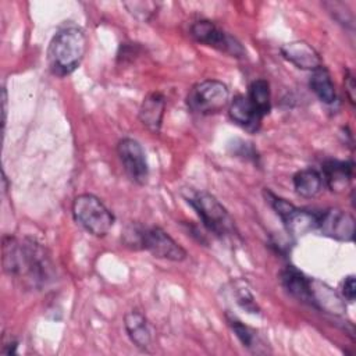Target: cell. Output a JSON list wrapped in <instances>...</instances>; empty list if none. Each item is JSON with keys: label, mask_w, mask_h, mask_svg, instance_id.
Here are the masks:
<instances>
[{"label": "cell", "mask_w": 356, "mask_h": 356, "mask_svg": "<svg viewBox=\"0 0 356 356\" xmlns=\"http://www.w3.org/2000/svg\"><path fill=\"white\" fill-rule=\"evenodd\" d=\"M127 10L138 19L140 21H150L159 8L157 3L153 1H131V3H124Z\"/></svg>", "instance_id": "22"}, {"label": "cell", "mask_w": 356, "mask_h": 356, "mask_svg": "<svg viewBox=\"0 0 356 356\" xmlns=\"http://www.w3.org/2000/svg\"><path fill=\"white\" fill-rule=\"evenodd\" d=\"M341 293L342 298L346 299L348 302L353 303L356 298V278L353 274L346 275L341 284Z\"/></svg>", "instance_id": "24"}, {"label": "cell", "mask_w": 356, "mask_h": 356, "mask_svg": "<svg viewBox=\"0 0 356 356\" xmlns=\"http://www.w3.org/2000/svg\"><path fill=\"white\" fill-rule=\"evenodd\" d=\"M309 88L312 89V92L317 96V99L321 103L328 104V106L337 103L335 85L331 79L328 70L324 65L312 71V75L309 79Z\"/></svg>", "instance_id": "19"}, {"label": "cell", "mask_w": 356, "mask_h": 356, "mask_svg": "<svg viewBox=\"0 0 356 356\" xmlns=\"http://www.w3.org/2000/svg\"><path fill=\"white\" fill-rule=\"evenodd\" d=\"M71 213L74 221L88 234L103 238L114 225L115 217L107 206L92 193H81L72 200Z\"/></svg>", "instance_id": "5"}, {"label": "cell", "mask_w": 356, "mask_h": 356, "mask_svg": "<svg viewBox=\"0 0 356 356\" xmlns=\"http://www.w3.org/2000/svg\"><path fill=\"white\" fill-rule=\"evenodd\" d=\"M3 270L8 275L19 277L32 288L47 285L54 277V264L46 248L35 238L3 236Z\"/></svg>", "instance_id": "1"}, {"label": "cell", "mask_w": 356, "mask_h": 356, "mask_svg": "<svg viewBox=\"0 0 356 356\" xmlns=\"http://www.w3.org/2000/svg\"><path fill=\"white\" fill-rule=\"evenodd\" d=\"M280 282L286 293L293 299L314 307L313 278L307 277L295 266H286L280 271Z\"/></svg>", "instance_id": "11"}, {"label": "cell", "mask_w": 356, "mask_h": 356, "mask_svg": "<svg viewBox=\"0 0 356 356\" xmlns=\"http://www.w3.org/2000/svg\"><path fill=\"white\" fill-rule=\"evenodd\" d=\"M316 232L327 238L352 242L355 235V218L341 209H325L318 211Z\"/></svg>", "instance_id": "10"}, {"label": "cell", "mask_w": 356, "mask_h": 356, "mask_svg": "<svg viewBox=\"0 0 356 356\" xmlns=\"http://www.w3.org/2000/svg\"><path fill=\"white\" fill-rule=\"evenodd\" d=\"M227 323L243 348H246L248 350H250L253 353H266L267 352L266 343L263 342L261 337L259 335V332L254 328L246 325L239 318H236L235 316H229V314H227Z\"/></svg>", "instance_id": "18"}, {"label": "cell", "mask_w": 356, "mask_h": 356, "mask_svg": "<svg viewBox=\"0 0 356 356\" xmlns=\"http://www.w3.org/2000/svg\"><path fill=\"white\" fill-rule=\"evenodd\" d=\"M263 196L266 202L271 206L275 214L281 218L286 232L291 236H303L309 232H316L318 211L300 209L288 202L286 199L277 196L268 188H264Z\"/></svg>", "instance_id": "6"}, {"label": "cell", "mask_w": 356, "mask_h": 356, "mask_svg": "<svg viewBox=\"0 0 356 356\" xmlns=\"http://www.w3.org/2000/svg\"><path fill=\"white\" fill-rule=\"evenodd\" d=\"M17 346H18V342L11 341V342L4 345V348L1 349V353L3 355H14V353H17Z\"/></svg>", "instance_id": "27"}, {"label": "cell", "mask_w": 356, "mask_h": 356, "mask_svg": "<svg viewBox=\"0 0 356 356\" xmlns=\"http://www.w3.org/2000/svg\"><path fill=\"white\" fill-rule=\"evenodd\" d=\"M88 40L82 28L65 25L49 42L46 58L51 74L64 78L72 74L83 60Z\"/></svg>", "instance_id": "2"}, {"label": "cell", "mask_w": 356, "mask_h": 356, "mask_svg": "<svg viewBox=\"0 0 356 356\" xmlns=\"http://www.w3.org/2000/svg\"><path fill=\"white\" fill-rule=\"evenodd\" d=\"M355 78H353V74L348 70L346 71V75H345V92L348 95V99L349 102L353 104L355 103Z\"/></svg>", "instance_id": "25"}, {"label": "cell", "mask_w": 356, "mask_h": 356, "mask_svg": "<svg viewBox=\"0 0 356 356\" xmlns=\"http://www.w3.org/2000/svg\"><path fill=\"white\" fill-rule=\"evenodd\" d=\"M234 295H235L236 305L241 309H243L246 313H250V314H259L260 313V307H259L253 293L248 288L246 282L236 281L234 284Z\"/></svg>", "instance_id": "21"}, {"label": "cell", "mask_w": 356, "mask_h": 356, "mask_svg": "<svg viewBox=\"0 0 356 356\" xmlns=\"http://www.w3.org/2000/svg\"><path fill=\"white\" fill-rule=\"evenodd\" d=\"M184 199L196 211L203 227L214 236L222 239L236 235L234 218L213 195L204 191L188 189Z\"/></svg>", "instance_id": "4"}, {"label": "cell", "mask_w": 356, "mask_h": 356, "mask_svg": "<svg viewBox=\"0 0 356 356\" xmlns=\"http://www.w3.org/2000/svg\"><path fill=\"white\" fill-rule=\"evenodd\" d=\"M165 111V97L161 92H150L142 102L139 107V121L150 132L157 134L163 124V117Z\"/></svg>", "instance_id": "16"}, {"label": "cell", "mask_w": 356, "mask_h": 356, "mask_svg": "<svg viewBox=\"0 0 356 356\" xmlns=\"http://www.w3.org/2000/svg\"><path fill=\"white\" fill-rule=\"evenodd\" d=\"M246 96L263 118L271 111V90L268 81L263 78L252 81L248 86Z\"/></svg>", "instance_id": "20"}, {"label": "cell", "mask_w": 356, "mask_h": 356, "mask_svg": "<svg viewBox=\"0 0 356 356\" xmlns=\"http://www.w3.org/2000/svg\"><path fill=\"white\" fill-rule=\"evenodd\" d=\"M292 185L296 195L305 199H312L316 197L323 191L324 182L320 171L309 167L299 170L293 174Z\"/></svg>", "instance_id": "17"}, {"label": "cell", "mask_w": 356, "mask_h": 356, "mask_svg": "<svg viewBox=\"0 0 356 356\" xmlns=\"http://www.w3.org/2000/svg\"><path fill=\"white\" fill-rule=\"evenodd\" d=\"M228 115L234 124L249 134H256L260 129L263 121V117L253 107L246 95H236L229 102Z\"/></svg>", "instance_id": "14"}, {"label": "cell", "mask_w": 356, "mask_h": 356, "mask_svg": "<svg viewBox=\"0 0 356 356\" xmlns=\"http://www.w3.org/2000/svg\"><path fill=\"white\" fill-rule=\"evenodd\" d=\"M117 156L127 177L143 186L149 179V164L142 145L134 138H122L117 143Z\"/></svg>", "instance_id": "9"}, {"label": "cell", "mask_w": 356, "mask_h": 356, "mask_svg": "<svg viewBox=\"0 0 356 356\" xmlns=\"http://www.w3.org/2000/svg\"><path fill=\"white\" fill-rule=\"evenodd\" d=\"M353 161L327 159L321 164V177L324 185L335 193L343 192L353 179Z\"/></svg>", "instance_id": "13"}, {"label": "cell", "mask_w": 356, "mask_h": 356, "mask_svg": "<svg viewBox=\"0 0 356 356\" xmlns=\"http://www.w3.org/2000/svg\"><path fill=\"white\" fill-rule=\"evenodd\" d=\"M229 104V89L218 79L207 78L195 83L186 95L188 108L197 115H213Z\"/></svg>", "instance_id": "7"}, {"label": "cell", "mask_w": 356, "mask_h": 356, "mask_svg": "<svg viewBox=\"0 0 356 356\" xmlns=\"http://www.w3.org/2000/svg\"><path fill=\"white\" fill-rule=\"evenodd\" d=\"M124 327L131 342L140 350H149L153 342V327L143 313L129 310L124 316Z\"/></svg>", "instance_id": "15"}, {"label": "cell", "mask_w": 356, "mask_h": 356, "mask_svg": "<svg viewBox=\"0 0 356 356\" xmlns=\"http://www.w3.org/2000/svg\"><path fill=\"white\" fill-rule=\"evenodd\" d=\"M122 242L131 249H142L149 252L153 257L168 261H182L188 256L186 250L168 232L157 225L147 227L132 222L125 228Z\"/></svg>", "instance_id": "3"}, {"label": "cell", "mask_w": 356, "mask_h": 356, "mask_svg": "<svg viewBox=\"0 0 356 356\" xmlns=\"http://www.w3.org/2000/svg\"><path fill=\"white\" fill-rule=\"evenodd\" d=\"M189 36L195 42L216 49L229 57H246V50L242 43L210 19H197L193 22L189 28Z\"/></svg>", "instance_id": "8"}, {"label": "cell", "mask_w": 356, "mask_h": 356, "mask_svg": "<svg viewBox=\"0 0 356 356\" xmlns=\"http://www.w3.org/2000/svg\"><path fill=\"white\" fill-rule=\"evenodd\" d=\"M239 145H235L234 143V154L236 157H242L245 160H252L253 163H257L259 160V154L257 152L254 150V147L252 146V143L249 142H243V140H238Z\"/></svg>", "instance_id": "23"}, {"label": "cell", "mask_w": 356, "mask_h": 356, "mask_svg": "<svg viewBox=\"0 0 356 356\" xmlns=\"http://www.w3.org/2000/svg\"><path fill=\"white\" fill-rule=\"evenodd\" d=\"M1 99H3V131L6 128V121H7V89L3 86V90H1Z\"/></svg>", "instance_id": "26"}, {"label": "cell", "mask_w": 356, "mask_h": 356, "mask_svg": "<svg viewBox=\"0 0 356 356\" xmlns=\"http://www.w3.org/2000/svg\"><path fill=\"white\" fill-rule=\"evenodd\" d=\"M281 56L296 68L314 71L323 65V60L316 49L305 40H292L281 46Z\"/></svg>", "instance_id": "12"}]
</instances>
